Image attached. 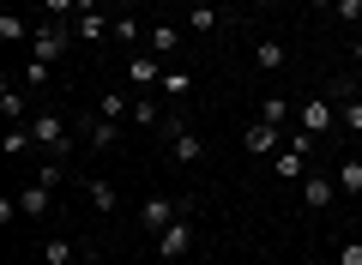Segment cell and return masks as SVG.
<instances>
[{
    "label": "cell",
    "mask_w": 362,
    "mask_h": 265,
    "mask_svg": "<svg viewBox=\"0 0 362 265\" xmlns=\"http://www.w3.org/2000/svg\"><path fill=\"white\" fill-rule=\"evenodd\" d=\"M49 6V18H61V25H73V13H78V0H42Z\"/></svg>",
    "instance_id": "cell-26"
},
{
    "label": "cell",
    "mask_w": 362,
    "mask_h": 265,
    "mask_svg": "<svg viewBox=\"0 0 362 265\" xmlns=\"http://www.w3.org/2000/svg\"><path fill=\"white\" fill-rule=\"evenodd\" d=\"M284 139H290V126L254 121V126L242 133V151H247V157H278V151H284Z\"/></svg>",
    "instance_id": "cell-8"
},
{
    "label": "cell",
    "mask_w": 362,
    "mask_h": 265,
    "mask_svg": "<svg viewBox=\"0 0 362 265\" xmlns=\"http://www.w3.org/2000/svg\"><path fill=\"white\" fill-rule=\"evenodd\" d=\"M0 42H30V30H25V18H18L13 6H6V13H0Z\"/></svg>",
    "instance_id": "cell-24"
},
{
    "label": "cell",
    "mask_w": 362,
    "mask_h": 265,
    "mask_svg": "<svg viewBox=\"0 0 362 265\" xmlns=\"http://www.w3.org/2000/svg\"><path fill=\"white\" fill-rule=\"evenodd\" d=\"M145 49H151L157 54V61H175V54H181V25H169V18H157V25L151 30H145Z\"/></svg>",
    "instance_id": "cell-12"
},
{
    "label": "cell",
    "mask_w": 362,
    "mask_h": 265,
    "mask_svg": "<svg viewBox=\"0 0 362 265\" xmlns=\"http://www.w3.org/2000/svg\"><path fill=\"white\" fill-rule=\"evenodd\" d=\"M350 66H356V73H362V30H356V37H350Z\"/></svg>",
    "instance_id": "cell-29"
},
{
    "label": "cell",
    "mask_w": 362,
    "mask_h": 265,
    "mask_svg": "<svg viewBox=\"0 0 362 265\" xmlns=\"http://www.w3.org/2000/svg\"><path fill=\"white\" fill-rule=\"evenodd\" d=\"M194 241H199L194 217H175L169 229H157V259H163V265H181L187 253H194Z\"/></svg>",
    "instance_id": "cell-4"
},
{
    "label": "cell",
    "mask_w": 362,
    "mask_h": 265,
    "mask_svg": "<svg viewBox=\"0 0 362 265\" xmlns=\"http://www.w3.org/2000/svg\"><path fill=\"white\" fill-rule=\"evenodd\" d=\"M157 97H169V102H187V97H194V73H187L181 61H169V66H163V78H157Z\"/></svg>",
    "instance_id": "cell-14"
},
{
    "label": "cell",
    "mask_w": 362,
    "mask_h": 265,
    "mask_svg": "<svg viewBox=\"0 0 362 265\" xmlns=\"http://www.w3.org/2000/svg\"><path fill=\"white\" fill-rule=\"evenodd\" d=\"M0 151H6V157H25V151H37L30 126H25V121H18V126H6V133H0Z\"/></svg>",
    "instance_id": "cell-21"
},
{
    "label": "cell",
    "mask_w": 362,
    "mask_h": 265,
    "mask_svg": "<svg viewBox=\"0 0 362 265\" xmlns=\"http://www.w3.org/2000/svg\"><path fill=\"white\" fill-rule=\"evenodd\" d=\"M223 6H230V13H235V6H254V0H223Z\"/></svg>",
    "instance_id": "cell-31"
},
{
    "label": "cell",
    "mask_w": 362,
    "mask_h": 265,
    "mask_svg": "<svg viewBox=\"0 0 362 265\" xmlns=\"http://www.w3.org/2000/svg\"><path fill=\"white\" fill-rule=\"evenodd\" d=\"M78 145H85V151H115V145H121V126L90 109L85 121H78Z\"/></svg>",
    "instance_id": "cell-9"
},
{
    "label": "cell",
    "mask_w": 362,
    "mask_h": 265,
    "mask_svg": "<svg viewBox=\"0 0 362 265\" xmlns=\"http://www.w3.org/2000/svg\"><path fill=\"white\" fill-rule=\"evenodd\" d=\"M49 73H54V66L30 54V61H25V90H42V85H49Z\"/></svg>",
    "instance_id": "cell-25"
},
{
    "label": "cell",
    "mask_w": 362,
    "mask_h": 265,
    "mask_svg": "<svg viewBox=\"0 0 362 265\" xmlns=\"http://www.w3.org/2000/svg\"><path fill=\"white\" fill-rule=\"evenodd\" d=\"M30 139H37V151L49 157V163H66V157H73V145H78V126H66L61 114H49V109H37L30 114Z\"/></svg>",
    "instance_id": "cell-1"
},
{
    "label": "cell",
    "mask_w": 362,
    "mask_h": 265,
    "mask_svg": "<svg viewBox=\"0 0 362 265\" xmlns=\"http://www.w3.org/2000/svg\"><path fill=\"white\" fill-rule=\"evenodd\" d=\"M0 114H6V126L30 121V90H25V85H13V78H0Z\"/></svg>",
    "instance_id": "cell-15"
},
{
    "label": "cell",
    "mask_w": 362,
    "mask_h": 265,
    "mask_svg": "<svg viewBox=\"0 0 362 265\" xmlns=\"http://www.w3.org/2000/svg\"><path fill=\"white\" fill-rule=\"evenodd\" d=\"M157 78H163V61L151 49H133L127 54V90H157Z\"/></svg>",
    "instance_id": "cell-11"
},
{
    "label": "cell",
    "mask_w": 362,
    "mask_h": 265,
    "mask_svg": "<svg viewBox=\"0 0 362 265\" xmlns=\"http://www.w3.org/2000/svg\"><path fill=\"white\" fill-rule=\"evenodd\" d=\"M109 13H133V6H139V0H103Z\"/></svg>",
    "instance_id": "cell-30"
},
{
    "label": "cell",
    "mask_w": 362,
    "mask_h": 265,
    "mask_svg": "<svg viewBox=\"0 0 362 265\" xmlns=\"http://www.w3.org/2000/svg\"><path fill=\"white\" fill-rule=\"evenodd\" d=\"M90 247H78V241H66V235H54V241H42V265H78Z\"/></svg>",
    "instance_id": "cell-20"
},
{
    "label": "cell",
    "mask_w": 362,
    "mask_h": 265,
    "mask_svg": "<svg viewBox=\"0 0 362 265\" xmlns=\"http://www.w3.org/2000/svg\"><path fill=\"white\" fill-rule=\"evenodd\" d=\"M254 66H259V73H284V66H290V49H284L278 37H254Z\"/></svg>",
    "instance_id": "cell-17"
},
{
    "label": "cell",
    "mask_w": 362,
    "mask_h": 265,
    "mask_svg": "<svg viewBox=\"0 0 362 265\" xmlns=\"http://www.w3.org/2000/svg\"><path fill=\"white\" fill-rule=\"evenodd\" d=\"M338 265H362V241H338Z\"/></svg>",
    "instance_id": "cell-28"
},
{
    "label": "cell",
    "mask_w": 362,
    "mask_h": 265,
    "mask_svg": "<svg viewBox=\"0 0 362 265\" xmlns=\"http://www.w3.org/2000/svg\"><path fill=\"white\" fill-rule=\"evenodd\" d=\"M175 217H194V193H181V199H163V193H157V199L139 205V223L151 229V235H157V229H169Z\"/></svg>",
    "instance_id": "cell-5"
},
{
    "label": "cell",
    "mask_w": 362,
    "mask_h": 265,
    "mask_svg": "<svg viewBox=\"0 0 362 265\" xmlns=\"http://www.w3.org/2000/svg\"><path fill=\"white\" fill-rule=\"evenodd\" d=\"M332 175H338V193H350V199H356V193H362V157H344Z\"/></svg>",
    "instance_id": "cell-22"
},
{
    "label": "cell",
    "mask_w": 362,
    "mask_h": 265,
    "mask_svg": "<svg viewBox=\"0 0 362 265\" xmlns=\"http://www.w3.org/2000/svg\"><path fill=\"white\" fill-rule=\"evenodd\" d=\"M73 25H61V18H49V25H37V30H30V54H37V61H66V49H73Z\"/></svg>",
    "instance_id": "cell-3"
},
{
    "label": "cell",
    "mask_w": 362,
    "mask_h": 265,
    "mask_svg": "<svg viewBox=\"0 0 362 265\" xmlns=\"http://www.w3.org/2000/svg\"><path fill=\"white\" fill-rule=\"evenodd\" d=\"M332 13L344 18V25H362V0H332Z\"/></svg>",
    "instance_id": "cell-27"
},
{
    "label": "cell",
    "mask_w": 362,
    "mask_h": 265,
    "mask_svg": "<svg viewBox=\"0 0 362 265\" xmlns=\"http://www.w3.org/2000/svg\"><path fill=\"white\" fill-rule=\"evenodd\" d=\"M290 114H296V109H290V97H278V90L259 102V121H272V126H290Z\"/></svg>",
    "instance_id": "cell-23"
},
{
    "label": "cell",
    "mask_w": 362,
    "mask_h": 265,
    "mask_svg": "<svg viewBox=\"0 0 362 265\" xmlns=\"http://www.w3.org/2000/svg\"><path fill=\"white\" fill-rule=\"evenodd\" d=\"M109 25H115V13H73V37L78 42H109Z\"/></svg>",
    "instance_id": "cell-16"
},
{
    "label": "cell",
    "mask_w": 362,
    "mask_h": 265,
    "mask_svg": "<svg viewBox=\"0 0 362 265\" xmlns=\"http://www.w3.org/2000/svg\"><path fill=\"white\" fill-rule=\"evenodd\" d=\"M157 133H163L169 157H175L181 169H194V163H206V133H194V121H187V114H181V109H169V114H163V126H157Z\"/></svg>",
    "instance_id": "cell-2"
},
{
    "label": "cell",
    "mask_w": 362,
    "mask_h": 265,
    "mask_svg": "<svg viewBox=\"0 0 362 265\" xmlns=\"http://www.w3.org/2000/svg\"><path fill=\"white\" fill-rule=\"evenodd\" d=\"M163 102H157V90H133V114H127V121L133 126H163Z\"/></svg>",
    "instance_id": "cell-18"
},
{
    "label": "cell",
    "mask_w": 362,
    "mask_h": 265,
    "mask_svg": "<svg viewBox=\"0 0 362 265\" xmlns=\"http://www.w3.org/2000/svg\"><path fill=\"white\" fill-rule=\"evenodd\" d=\"M332 199H338V175H326V169H308V175H302V211L326 217V211H332Z\"/></svg>",
    "instance_id": "cell-7"
},
{
    "label": "cell",
    "mask_w": 362,
    "mask_h": 265,
    "mask_svg": "<svg viewBox=\"0 0 362 265\" xmlns=\"http://www.w3.org/2000/svg\"><path fill=\"white\" fill-rule=\"evenodd\" d=\"M145 30L151 25H139V13H115V25H109V42H115V49H145Z\"/></svg>",
    "instance_id": "cell-13"
},
{
    "label": "cell",
    "mask_w": 362,
    "mask_h": 265,
    "mask_svg": "<svg viewBox=\"0 0 362 265\" xmlns=\"http://www.w3.org/2000/svg\"><path fill=\"white\" fill-rule=\"evenodd\" d=\"M356 157H362V151H356Z\"/></svg>",
    "instance_id": "cell-32"
},
{
    "label": "cell",
    "mask_w": 362,
    "mask_h": 265,
    "mask_svg": "<svg viewBox=\"0 0 362 265\" xmlns=\"http://www.w3.org/2000/svg\"><path fill=\"white\" fill-rule=\"evenodd\" d=\"M230 6H218V0H187V30H199V37H211V30H230Z\"/></svg>",
    "instance_id": "cell-10"
},
{
    "label": "cell",
    "mask_w": 362,
    "mask_h": 265,
    "mask_svg": "<svg viewBox=\"0 0 362 265\" xmlns=\"http://www.w3.org/2000/svg\"><path fill=\"white\" fill-rule=\"evenodd\" d=\"M302 133H314V139H320V133H332L338 126V102H332V90H314V97H302Z\"/></svg>",
    "instance_id": "cell-6"
},
{
    "label": "cell",
    "mask_w": 362,
    "mask_h": 265,
    "mask_svg": "<svg viewBox=\"0 0 362 265\" xmlns=\"http://www.w3.org/2000/svg\"><path fill=\"white\" fill-rule=\"evenodd\" d=\"M85 199H90V211H103V217H115V211H121L115 181H97V175H90V181H85Z\"/></svg>",
    "instance_id": "cell-19"
}]
</instances>
